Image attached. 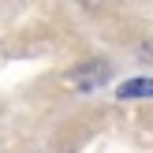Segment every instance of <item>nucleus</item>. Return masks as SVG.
<instances>
[{
    "label": "nucleus",
    "instance_id": "obj_1",
    "mask_svg": "<svg viewBox=\"0 0 153 153\" xmlns=\"http://www.w3.org/2000/svg\"><path fill=\"white\" fill-rule=\"evenodd\" d=\"M120 97H153V79H134V82H123Z\"/></svg>",
    "mask_w": 153,
    "mask_h": 153
}]
</instances>
